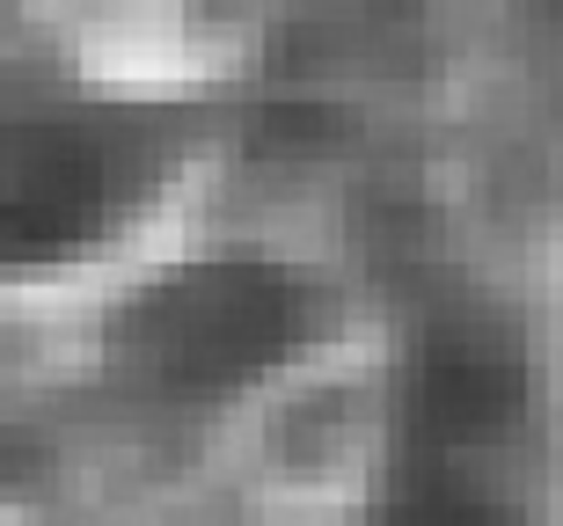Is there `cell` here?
Segmentation results:
<instances>
[{"instance_id": "1", "label": "cell", "mask_w": 563, "mask_h": 526, "mask_svg": "<svg viewBox=\"0 0 563 526\" xmlns=\"http://www.w3.org/2000/svg\"><path fill=\"white\" fill-rule=\"evenodd\" d=\"M330 293L300 264L256 249L190 256L110 315V373L168 410H220L330 337Z\"/></svg>"}, {"instance_id": "2", "label": "cell", "mask_w": 563, "mask_h": 526, "mask_svg": "<svg viewBox=\"0 0 563 526\" xmlns=\"http://www.w3.org/2000/svg\"><path fill=\"white\" fill-rule=\"evenodd\" d=\"M198 110L140 96H59L8 117V264H81L146 220L190 161Z\"/></svg>"}, {"instance_id": "3", "label": "cell", "mask_w": 563, "mask_h": 526, "mask_svg": "<svg viewBox=\"0 0 563 526\" xmlns=\"http://www.w3.org/2000/svg\"><path fill=\"white\" fill-rule=\"evenodd\" d=\"M374 526H512L483 490H461V483H418L402 490L396 505L380 512Z\"/></svg>"}]
</instances>
